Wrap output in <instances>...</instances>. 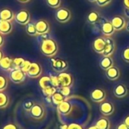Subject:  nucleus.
Segmentation results:
<instances>
[{"label":"nucleus","instance_id":"obj_1","mask_svg":"<svg viewBox=\"0 0 129 129\" xmlns=\"http://www.w3.org/2000/svg\"><path fill=\"white\" fill-rule=\"evenodd\" d=\"M40 49L41 53L44 56L48 57H52L57 54L59 47L57 42L54 39L48 38L42 41L40 46Z\"/></svg>","mask_w":129,"mask_h":129},{"label":"nucleus","instance_id":"obj_2","mask_svg":"<svg viewBox=\"0 0 129 129\" xmlns=\"http://www.w3.org/2000/svg\"><path fill=\"white\" fill-rule=\"evenodd\" d=\"M55 17L58 22L61 23H65L71 20V12L69 9L66 8H59L56 11Z\"/></svg>","mask_w":129,"mask_h":129},{"label":"nucleus","instance_id":"obj_3","mask_svg":"<svg viewBox=\"0 0 129 129\" xmlns=\"http://www.w3.org/2000/svg\"><path fill=\"white\" fill-rule=\"evenodd\" d=\"M51 67L55 72L62 73L64 72L68 67L66 60L61 58H55L51 57Z\"/></svg>","mask_w":129,"mask_h":129},{"label":"nucleus","instance_id":"obj_4","mask_svg":"<svg viewBox=\"0 0 129 129\" xmlns=\"http://www.w3.org/2000/svg\"><path fill=\"white\" fill-rule=\"evenodd\" d=\"M106 45V38L100 36V37H97L94 40L92 44V48L96 53L103 54L105 51Z\"/></svg>","mask_w":129,"mask_h":129},{"label":"nucleus","instance_id":"obj_5","mask_svg":"<svg viewBox=\"0 0 129 129\" xmlns=\"http://www.w3.org/2000/svg\"><path fill=\"white\" fill-rule=\"evenodd\" d=\"M26 76L27 73L21 69H14L11 71L10 79L12 82L15 84H20L25 80Z\"/></svg>","mask_w":129,"mask_h":129},{"label":"nucleus","instance_id":"obj_6","mask_svg":"<svg viewBox=\"0 0 129 129\" xmlns=\"http://www.w3.org/2000/svg\"><path fill=\"white\" fill-rule=\"evenodd\" d=\"M14 20L17 23L26 26L28 23H30V14L29 11L27 10H21L16 14L14 17Z\"/></svg>","mask_w":129,"mask_h":129},{"label":"nucleus","instance_id":"obj_7","mask_svg":"<svg viewBox=\"0 0 129 129\" xmlns=\"http://www.w3.org/2000/svg\"><path fill=\"white\" fill-rule=\"evenodd\" d=\"M35 25H36L38 36L47 34L50 30V25L49 22L46 20L43 19L39 20L35 23Z\"/></svg>","mask_w":129,"mask_h":129},{"label":"nucleus","instance_id":"obj_8","mask_svg":"<svg viewBox=\"0 0 129 129\" xmlns=\"http://www.w3.org/2000/svg\"><path fill=\"white\" fill-rule=\"evenodd\" d=\"M111 23L113 24L116 31H121L126 26V20L121 15H116L111 19Z\"/></svg>","mask_w":129,"mask_h":129},{"label":"nucleus","instance_id":"obj_9","mask_svg":"<svg viewBox=\"0 0 129 129\" xmlns=\"http://www.w3.org/2000/svg\"><path fill=\"white\" fill-rule=\"evenodd\" d=\"M42 71L43 70H42V67L40 64L36 62H33V63H31L30 67L29 70L27 72V76H29L30 78L36 79L41 76Z\"/></svg>","mask_w":129,"mask_h":129},{"label":"nucleus","instance_id":"obj_10","mask_svg":"<svg viewBox=\"0 0 129 129\" xmlns=\"http://www.w3.org/2000/svg\"><path fill=\"white\" fill-rule=\"evenodd\" d=\"M60 88L62 87H70L73 83V78L71 74L62 72L58 75Z\"/></svg>","mask_w":129,"mask_h":129},{"label":"nucleus","instance_id":"obj_11","mask_svg":"<svg viewBox=\"0 0 129 129\" xmlns=\"http://www.w3.org/2000/svg\"><path fill=\"white\" fill-rule=\"evenodd\" d=\"M106 97V91L102 88H96L93 90L90 93V98L94 102L102 103L104 101Z\"/></svg>","mask_w":129,"mask_h":129},{"label":"nucleus","instance_id":"obj_12","mask_svg":"<svg viewBox=\"0 0 129 129\" xmlns=\"http://www.w3.org/2000/svg\"><path fill=\"white\" fill-rule=\"evenodd\" d=\"M30 114L31 117L35 119H41L45 114V110L42 105L39 104H35L30 110Z\"/></svg>","mask_w":129,"mask_h":129},{"label":"nucleus","instance_id":"obj_13","mask_svg":"<svg viewBox=\"0 0 129 129\" xmlns=\"http://www.w3.org/2000/svg\"><path fill=\"white\" fill-rule=\"evenodd\" d=\"M115 110V107L113 103L109 101H103L100 105V113L106 116H110L113 113Z\"/></svg>","mask_w":129,"mask_h":129},{"label":"nucleus","instance_id":"obj_14","mask_svg":"<svg viewBox=\"0 0 129 129\" xmlns=\"http://www.w3.org/2000/svg\"><path fill=\"white\" fill-rule=\"evenodd\" d=\"M106 45L103 55L105 57H111L116 50V42L112 37H106Z\"/></svg>","mask_w":129,"mask_h":129},{"label":"nucleus","instance_id":"obj_15","mask_svg":"<svg viewBox=\"0 0 129 129\" xmlns=\"http://www.w3.org/2000/svg\"><path fill=\"white\" fill-rule=\"evenodd\" d=\"M100 30L101 33L103 36H105L106 37H111L114 33L116 32L113 24L111 23L110 21H105L101 24V27H100Z\"/></svg>","mask_w":129,"mask_h":129},{"label":"nucleus","instance_id":"obj_16","mask_svg":"<svg viewBox=\"0 0 129 129\" xmlns=\"http://www.w3.org/2000/svg\"><path fill=\"white\" fill-rule=\"evenodd\" d=\"M72 110V105L71 103L68 101H65L60 104L57 106V110L58 112L63 116H67L68 115Z\"/></svg>","mask_w":129,"mask_h":129},{"label":"nucleus","instance_id":"obj_17","mask_svg":"<svg viewBox=\"0 0 129 129\" xmlns=\"http://www.w3.org/2000/svg\"><path fill=\"white\" fill-rule=\"evenodd\" d=\"M113 93L117 98H123L128 94V88L124 84H119L114 88Z\"/></svg>","mask_w":129,"mask_h":129},{"label":"nucleus","instance_id":"obj_18","mask_svg":"<svg viewBox=\"0 0 129 129\" xmlns=\"http://www.w3.org/2000/svg\"><path fill=\"white\" fill-rule=\"evenodd\" d=\"M106 77L111 81L117 80L120 76V70L117 67H112L106 71Z\"/></svg>","mask_w":129,"mask_h":129},{"label":"nucleus","instance_id":"obj_19","mask_svg":"<svg viewBox=\"0 0 129 129\" xmlns=\"http://www.w3.org/2000/svg\"><path fill=\"white\" fill-rule=\"evenodd\" d=\"M87 22L91 25H95L98 23L100 20V14L96 11H90L87 15Z\"/></svg>","mask_w":129,"mask_h":129},{"label":"nucleus","instance_id":"obj_20","mask_svg":"<svg viewBox=\"0 0 129 129\" xmlns=\"http://www.w3.org/2000/svg\"><path fill=\"white\" fill-rule=\"evenodd\" d=\"M114 61L112 57H105L103 56L100 60V67L102 70L106 71L110 67H113Z\"/></svg>","mask_w":129,"mask_h":129},{"label":"nucleus","instance_id":"obj_21","mask_svg":"<svg viewBox=\"0 0 129 129\" xmlns=\"http://www.w3.org/2000/svg\"><path fill=\"white\" fill-rule=\"evenodd\" d=\"M0 67L5 71L13 70V59L9 57H4L0 61Z\"/></svg>","mask_w":129,"mask_h":129},{"label":"nucleus","instance_id":"obj_22","mask_svg":"<svg viewBox=\"0 0 129 129\" xmlns=\"http://www.w3.org/2000/svg\"><path fill=\"white\" fill-rule=\"evenodd\" d=\"M14 17L15 16L13 11L8 8H3L0 11V20L11 22L13 19H14Z\"/></svg>","mask_w":129,"mask_h":129},{"label":"nucleus","instance_id":"obj_23","mask_svg":"<svg viewBox=\"0 0 129 129\" xmlns=\"http://www.w3.org/2000/svg\"><path fill=\"white\" fill-rule=\"evenodd\" d=\"M12 30V25L11 22L0 20V33L3 35L8 34Z\"/></svg>","mask_w":129,"mask_h":129},{"label":"nucleus","instance_id":"obj_24","mask_svg":"<svg viewBox=\"0 0 129 129\" xmlns=\"http://www.w3.org/2000/svg\"><path fill=\"white\" fill-rule=\"evenodd\" d=\"M39 85H40L42 90L54 86L52 83V80H51L50 76H43L40 78V79L39 80Z\"/></svg>","mask_w":129,"mask_h":129},{"label":"nucleus","instance_id":"obj_25","mask_svg":"<svg viewBox=\"0 0 129 129\" xmlns=\"http://www.w3.org/2000/svg\"><path fill=\"white\" fill-rule=\"evenodd\" d=\"M98 129H109L110 128V122L108 119L106 117H102L97 120L95 125Z\"/></svg>","mask_w":129,"mask_h":129},{"label":"nucleus","instance_id":"obj_26","mask_svg":"<svg viewBox=\"0 0 129 129\" xmlns=\"http://www.w3.org/2000/svg\"><path fill=\"white\" fill-rule=\"evenodd\" d=\"M25 30H26V33L30 36H38L36 28V25L33 23H31V22L28 23L25 26Z\"/></svg>","mask_w":129,"mask_h":129},{"label":"nucleus","instance_id":"obj_27","mask_svg":"<svg viewBox=\"0 0 129 129\" xmlns=\"http://www.w3.org/2000/svg\"><path fill=\"white\" fill-rule=\"evenodd\" d=\"M52 103L56 105H59L61 103H62L63 101H66V98L65 96H63L60 92H56L52 96Z\"/></svg>","mask_w":129,"mask_h":129},{"label":"nucleus","instance_id":"obj_28","mask_svg":"<svg viewBox=\"0 0 129 129\" xmlns=\"http://www.w3.org/2000/svg\"><path fill=\"white\" fill-rule=\"evenodd\" d=\"M9 104V98L8 95L3 91H0V109L5 108Z\"/></svg>","mask_w":129,"mask_h":129},{"label":"nucleus","instance_id":"obj_29","mask_svg":"<svg viewBox=\"0 0 129 129\" xmlns=\"http://www.w3.org/2000/svg\"><path fill=\"white\" fill-rule=\"evenodd\" d=\"M26 60L23 57H15L13 59V70L14 69H21L24 64Z\"/></svg>","mask_w":129,"mask_h":129},{"label":"nucleus","instance_id":"obj_30","mask_svg":"<svg viewBox=\"0 0 129 129\" xmlns=\"http://www.w3.org/2000/svg\"><path fill=\"white\" fill-rule=\"evenodd\" d=\"M46 2L52 8H59L62 5V0H46Z\"/></svg>","mask_w":129,"mask_h":129},{"label":"nucleus","instance_id":"obj_31","mask_svg":"<svg viewBox=\"0 0 129 129\" xmlns=\"http://www.w3.org/2000/svg\"><path fill=\"white\" fill-rule=\"evenodd\" d=\"M43 94L46 96V97H52L56 92H57V88L56 87H51V88H48L46 89L42 90Z\"/></svg>","mask_w":129,"mask_h":129},{"label":"nucleus","instance_id":"obj_32","mask_svg":"<svg viewBox=\"0 0 129 129\" xmlns=\"http://www.w3.org/2000/svg\"><path fill=\"white\" fill-rule=\"evenodd\" d=\"M8 87V79L6 77L0 76V91H5Z\"/></svg>","mask_w":129,"mask_h":129},{"label":"nucleus","instance_id":"obj_33","mask_svg":"<svg viewBox=\"0 0 129 129\" xmlns=\"http://www.w3.org/2000/svg\"><path fill=\"white\" fill-rule=\"evenodd\" d=\"M34 104H34L32 101H26V102L24 103L23 107H24V109L25 110L30 112V110L32 109V107L34 106Z\"/></svg>","mask_w":129,"mask_h":129},{"label":"nucleus","instance_id":"obj_34","mask_svg":"<svg viewBox=\"0 0 129 129\" xmlns=\"http://www.w3.org/2000/svg\"><path fill=\"white\" fill-rule=\"evenodd\" d=\"M63 96L67 98L70 94H71V89L70 87H62L60 88V91H59Z\"/></svg>","mask_w":129,"mask_h":129},{"label":"nucleus","instance_id":"obj_35","mask_svg":"<svg viewBox=\"0 0 129 129\" xmlns=\"http://www.w3.org/2000/svg\"><path fill=\"white\" fill-rule=\"evenodd\" d=\"M112 1L113 0H97L96 3L100 7H105L109 5L112 2Z\"/></svg>","mask_w":129,"mask_h":129},{"label":"nucleus","instance_id":"obj_36","mask_svg":"<svg viewBox=\"0 0 129 129\" xmlns=\"http://www.w3.org/2000/svg\"><path fill=\"white\" fill-rule=\"evenodd\" d=\"M51 80H52V85L56 87V88H60V85H59V78L58 76H50Z\"/></svg>","mask_w":129,"mask_h":129},{"label":"nucleus","instance_id":"obj_37","mask_svg":"<svg viewBox=\"0 0 129 129\" xmlns=\"http://www.w3.org/2000/svg\"><path fill=\"white\" fill-rule=\"evenodd\" d=\"M122 57L123 58V60L127 62V63H129V48H125L123 52H122Z\"/></svg>","mask_w":129,"mask_h":129},{"label":"nucleus","instance_id":"obj_38","mask_svg":"<svg viewBox=\"0 0 129 129\" xmlns=\"http://www.w3.org/2000/svg\"><path fill=\"white\" fill-rule=\"evenodd\" d=\"M30 65H31V62H30V60H25V62H24V66L22 67V68H21V70H23L24 73H27V72L29 70V69H30Z\"/></svg>","mask_w":129,"mask_h":129},{"label":"nucleus","instance_id":"obj_39","mask_svg":"<svg viewBox=\"0 0 129 129\" xmlns=\"http://www.w3.org/2000/svg\"><path fill=\"white\" fill-rule=\"evenodd\" d=\"M2 129H19L18 126L15 124H13V123H8L7 125H5Z\"/></svg>","mask_w":129,"mask_h":129},{"label":"nucleus","instance_id":"obj_40","mask_svg":"<svg viewBox=\"0 0 129 129\" xmlns=\"http://www.w3.org/2000/svg\"><path fill=\"white\" fill-rule=\"evenodd\" d=\"M67 129H84L83 127L78 123H71L68 125Z\"/></svg>","mask_w":129,"mask_h":129},{"label":"nucleus","instance_id":"obj_41","mask_svg":"<svg viewBox=\"0 0 129 129\" xmlns=\"http://www.w3.org/2000/svg\"><path fill=\"white\" fill-rule=\"evenodd\" d=\"M116 129H129V128L123 122V123H121V124H119L118 126H117V128Z\"/></svg>","mask_w":129,"mask_h":129},{"label":"nucleus","instance_id":"obj_42","mask_svg":"<svg viewBox=\"0 0 129 129\" xmlns=\"http://www.w3.org/2000/svg\"><path fill=\"white\" fill-rule=\"evenodd\" d=\"M124 13L126 17H128L129 19V8H125L124 9Z\"/></svg>","mask_w":129,"mask_h":129},{"label":"nucleus","instance_id":"obj_43","mask_svg":"<svg viewBox=\"0 0 129 129\" xmlns=\"http://www.w3.org/2000/svg\"><path fill=\"white\" fill-rule=\"evenodd\" d=\"M124 123H125V124L129 128V115L125 117V120H124Z\"/></svg>","mask_w":129,"mask_h":129},{"label":"nucleus","instance_id":"obj_44","mask_svg":"<svg viewBox=\"0 0 129 129\" xmlns=\"http://www.w3.org/2000/svg\"><path fill=\"white\" fill-rule=\"evenodd\" d=\"M123 4L125 5V8H129V0H123Z\"/></svg>","mask_w":129,"mask_h":129},{"label":"nucleus","instance_id":"obj_45","mask_svg":"<svg viewBox=\"0 0 129 129\" xmlns=\"http://www.w3.org/2000/svg\"><path fill=\"white\" fill-rule=\"evenodd\" d=\"M3 43H4V39H3V37H2V34L0 33V47L2 46Z\"/></svg>","mask_w":129,"mask_h":129},{"label":"nucleus","instance_id":"obj_46","mask_svg":"<svg viewBox=\"0 0 129 129\" xmlns=\"http://www.w3.org/2000/svg\"><path fill=\"white\" fill-rule=\"evenodd\" d=\"M68 127V125H62L60 126V129H67Z\"/></svg>","mask_w":129,"mask_h":129},{"label":"nucleus","instance_id":"obj_47","mask_svg":"<svg viewBox=\"0 0 129 129\" xmlns=\"http://www.w3.org/2000/svg\"><path fill=\"white\" fill-rule=\"evenodd\" d=\"M17 1L20 2H21V3H27V2H30V0H17Z\"/></svg>","mask_w":129,"mask_h":129},{"label":"nucleus","instance_id":"obj_48","mask_svg":"<svg viewBox=\"0 0 129 129\" xmlns=\"http://www.w3.org/2000/svg\"><path fill=\"white\" fill-rule=\"evenodd\" d=\"M4 57V56H3V53H2V51L0 50V61L2 60V59Z\"/></svg>","mask_w":129,"mask_h":129},{"label":"nucleus","instance_id":"obj_49","mask_svg":"<svg viewBox=\"0 0 129 129\" xmlns=\"http://www.w3.org/2000/svg\"><path fill=\"white\" fill-rule=\"evenodd\" d=\"M125 29H126V30L128 31L129 33V21L128 22H127V23H126V26H125Z\"/></svg>","mask_w":129,"mask_h":129},{"label":"nucleus","instance_id":"obj_50","mask_svg":"<svg viewBox=\"0 0 129 129\" xmlns=\"http://www.w3.org/2000/svg\"><path fill=\"white\" fill-rule=\"evenodd\" d=\"M87 129H98V128L94 125V126H90V127H89Z\"/></svg>","mask_w":129,"mask_h":129},{"label":"nucleus","instance_id":"obj_51","mask_svg":"<svg viewBox=\"0 0 129 129\" xmlns=\"http://www.w3.org/2000/svg\"><path fill=\"white\" fill-rule=\"evenodd\" d=\"M90 2H97V0H88Z\"/></svg>","mask_w":129,"mask_h":129}]
</instances>
